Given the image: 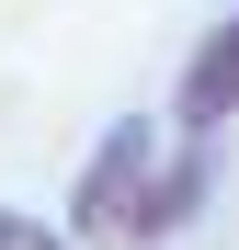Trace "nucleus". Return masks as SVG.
I'll list each match as a JSON object with an SVG mask.
<instances>
[{"instance_id":"nucleus-2","label":"nucleus","mask_w":239,"mask_h":250,"mask_svg":"<svg viewBox=\"0 0 239 250\" xmlns=\"http://www.w3.org/2000/svg\"><path fill=\"white\" fill-rule=\"evenodd\" d=\"M171 114H182V137H217V125L239 114V12H228L205 46L182 57V91H171Z\"/></svg>"},{"instance_id":"nucleus-1","label":"nucleus","mask_w":239,"mask_h":250,"mask_svg":"<svg viewBox=\"0 0 239 250\" xmlns=\"http://www.w3.org/2000/svg\"><path fill=\"white\" fill-rule=\"evenodd\" d=\"M194 205H205V148H159L148 125H114V137L80 159L68 228L103 239V250H148V239H171Z\"/></svg>"},{"instance_id":"nucleus-3","label":"nucleus","mask_w":239,"mask_h":250,"mask_svg":"<svg viewBox=\"0 0 239 250\" xmlns=\"http://www.w3.org/2000/svg\"><path fill=\"white\" fill-rule=\"evenodd\" d=\"M0 250H80V228L57 239V228H34V216H12V205H0Z\"/></svg>"}]
</instances>
